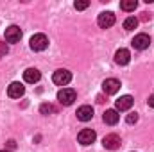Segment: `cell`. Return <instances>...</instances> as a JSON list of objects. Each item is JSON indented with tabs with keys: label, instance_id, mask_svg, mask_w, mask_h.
Wrapping results in <instances>:
<instances>
[{
	"label": "cell",
	"instance_id": "cell-9",
	"mask_svg": "<svg viewBox=\"0 0 154 152\" xmlns=\"http://www.w3.org/2000/svg\"><path fill=\"white\" fill-rule=\"evenodd\" d=\"M102 90L106 95H115L116 91L120 90V81L118 79H106L102 82Z\"/></svg>",
	"mask_w": 154,
	"mask_h": 152
},
{
	"label": "cell",
	"instance_id": "cell-14",
	"mask_svg": "<svg viewBox=\"0 0 154 152\" xmlns=\"http://www.w3.org/2000/svg\"><path fill=\"white\" fill-rule=\"evenodd\" d=\"M39 79H41V74H39V70H36V68H27L23 72V81L29 82V84H36Z\"/></svg>",
	"mask_w": 154,
	"mask_h": 152
},
{
	"label": "cell",
	"instance_id": "cell-5",
	"mask_svg": "<svg viewBox=\"0 0 154 152\" xmlns=\"http://www.w3.org/2000/svg\"><path fill=\"white\" fill-rule=\"evenodd\" d=\"M52 81H54V84H57V86H66V84L72 81V74H70L68 70H56L54 75H52Z\"/></svg>",
	"mask_w": 154,
	"mask_h": 152
},
{
	"label": "cell",
	"instance_id": "cell-11",
	"mask_svg": "<svg viewBox=\"0 0 154 152\" xmlns=\"http://www.w3.org/2000/svg\"><path fill=\"white\" fill-rule=\"evenodd\" d=\"M133 102H134V100H133V97H131V95H124V97H120V99L115 102L116 111H127V109H131Z\"/></svg>",
	"mask_w": 154,
	"mask_h": 152
},
{
	"label": "cell",
	"instance_id": "cell-7",
	"mask_svg": "<svg viewBox=\"0 0 154 152\" xmlns=\"http://www.w3.org/2000/svg\"><path fill=\"white\" fill-rule=\"evenodd\" d=\"M22 39V31L18 25H9L5 29V41L7 43H18Z\"/></svg>",
	"mask_w": 154,
	"mask_h": 152
},
{
	"label": "cell",
	"instance_id": "cell-25",
	"mask_svg": "<svg viewBox=\"0 0 154 152\" xmlns=\"http://www.w3.org/2000/svg\"><path fill=\"white\" fill-rule=\"evenodd\" d=\"M97 102H99V104H102V102H104V97H102V95H99V97H97Z\"/></svg>",
	"mask_w": 154,
	"mask_h": 152
},
{
	"label": "cell",
	"instance_id": "cell-20",
	"mask_svg": "<svg viewBox=\"0 0 154 152\" xmlns=\"http://www.w3.org/2000/svg\"><path fill=\"white\" fill-rule=\"evenodd\" d=\"M125 122L127 123H136L138 122V113H129L125 116Z\"/></svg>",
	"mask_w": 154,
	"mask_h": 152
},
{
	"label": "cell",
	"instance_id": "cell-21",
	"mask_svg": "<svg viewBox=\"0 0 154 152\" xmlns=\"http://www.w3.org/2000/svg\"><path fill=\"white\" fill-rule=\"evenodd\" d=\"M7 52H9V48H7V45H5V43H0V57H2V56H5Z\"/></svg>",
	"mask_w": 154,
	"mask_h": 152
},
{
	"label": "cell",
	"instance_id": "cell-23",
	"mask_svg": "<svg viewBox=\"0 0 154 152\" xmlns=\"http://www.w3.org/2000/svg\"><path fill=\"white\" fill-rule=\"evenodd\" d=\"M142 20H143V22L151 20V14H149V13H143V14H142Z\"/></svg>",
	"mask_w": 154,
	"mask_h": 152
},
{
	"label": "cell",
	"instance_id": "cell-6",
	"mask_svg": "<svg viewBox=\"0 0 154 152\" xmlns=\"http://www.w3.org/2000/svg\"><path fill=\"white\" fill-rule=\"evenodd\" d=\"M95 138H97V134H95L93 129H82V131L77 134V141H79L81 145H91V143L95 141Z\"/></svg>",
	"mask_w": 154,
	"mask_h": 152
},
{
	"label": "cell",
	"instance_id": "cell-16",
	"mask_svg": "<svg viewBox=\"0 0 154 152\" xmlns=\"http://www.w3.org/2000/svg\"><path fill=\"white\" fill-rule=\"evenodd\" d=\"M136 27H138V18H136V16L125 18V22H124V29H125V31H134Z\"/></svg>",
	"mask_w": 154,
	"mask_h": 152
},
{
	"label": "cell",
	"instance_id": "cell-4",
	"mask_svg": "<svg viewBox=\"0 0 154 152\" xmlns=\"http://www.w3.org/2000/svg\"><path fill=\"white\" fill-rule=\"evenodd\" d=\"M115 20H116L115 14H113L111 11H106V13H100V14H99L97 23H99L100 29H109V27L115 25Z\"/></svg>",
	"mask_w": 154,
	"mask_h": 152
},
{
	"label": "cell",
	"instance_id": "cell-10",
	"mask_svg": "<svg viewBox=\"0 0 154 152\" xmlns=\"http://www.w3.org/2000/svg\"><path fill=\"white\" fill-rule=\"evenodd\" d=\"M23 93H25V88H23V84H20V82H11L9 88H7V95H9L11 99H20Z\"/></svg>",
	"mask_w": 154,
	"mask_h": 152
},
{
	"label": "cell",
	"instance_id": "cell-22",
	"mask_svg": "<svg viewBox=\"0 0 154 152\" xmlns=\"http://www.w3.org/2000/svg\"><path fill=\"white\" fill-rule=\"evenodd\" d=\"M147 104H149V108H152V109H154V95H151V97H149Z\"/></svg>",
	"mask_w": 154,
	"mask_h": 152
},
{
	"label": "cell",
	"instance_id": "cell-18",
	"mask_svg": "<svg viewBox=\"0 0 154 152\" xmlns=\"http://www.w3.org/2000/svg\"><path fill=\"white\" fill-rule=\"evenodd\" d=\"M56 111V108L52 106V104H48V102H43L41 106H39V113L41 114H50Z\"/></svg>",
	"mask_w": 154,
	"mask_h": 152
},
{
	"label": "cell",
	"instance_id": "cell-3",
	"mask_svg": "<svg viewBox=\"0 0 154 152\" xmlns=\"http://www.w3.org/2000/svg\"><path fill=\"white\" fill-rule=\"evenodd\" d=\"M102 145H104V149H108V150H116V149H120L122 140H120V136H118V134L111 132V134H106V136H104Z\"/></svg>",
	"mask_w": 154,
	"mask_h": 152
},
{
	"label": "cell",
	"instance_id": "cell-15",
	"mask_svg": "<svg viewBox=\"0 0 154 152\" xmlns=\"http://www.w3.org/2000/svg\"><path fill=\"white\" fill-rule=\"evenodd\" d=\"M102 118H104V122H106L108 125H115V123H118V120H120V114H118L116 109H108Z\"/></svg>",
	"mask_w": 154,
	"mask_h": 152
},
{
	"label": "cell",
	"instance_id": "cell-8",
	"mask_svg": "<svg viewBox=\"0 0 154 152\" xmlns=\"http://www.w3.org/2000/svg\"><path fill=\"white\" fill-rule=\"evenodd\" d=\"M131 45L136 48V50H145V48H149V45H151V38H149V34H138V36H134V39L131 41Z\"/></svg>",
	"mask_w": 154,
	"mask_h": 152
},
{
	"label": "cell",
	"instance_id": "cell-1",
	"mask_svg": "<svg viewBox=\"0 0 154 152\" xmlns=\"http://www.w3.org/2000/svg\"><path fill=\"white\" fill-rule=\"evenodd\" d=\"M75 99H77V93H75V90H72V88H63L57 93V100L63 106H72Z\"/></svg>",
	"mask_w": 154,
	"mask_h": 152
},
{
	"label": "cell",
	"instance_id": "cell-24",
	"mask_svg": "<svg viewBox=\"0 0 154 152\" xmlns=\"http://www.w3.org/2000/svg\"><path fill=\"white\" fill-rule=\"evenodd\" d=\"M7 147H9V149H14V147H16L14 140H9V141H7Z\"/></svg>",
	"mask_w": 154,
	"mask_h": 152
},
{
	"label": "cell",
	"instance_id": "cell-13",
	"mask_svg": "<svg viewBox=\"0 0 154 152\" xmlns=\"http://www.w3.org/2000/svg\"><path fill=\"white\" fill-rule=\"evenodd\" d=\"M75 114L81 122H90V120L93 118V108H91V106H81V108L77 109Z\"/></svg>",
	"mask_w": 154,
	"mask_h": 152
},
{
	"label": "cell",
	"instance_id": "cell-12",
	"mask_svg": "<svg viewBox=\"0 0 154 152\" xmlns=\"http://www.w3.org/2000/svg\"><path fill=\"white\" fill-rule=\"evenodd\" d=\"M129 61H131V54H129V50H127V48H118L116 54H115V63L116 65L125 66Z\"/></svg>",
	"mask_w": 154,
	"mask_h": 152
},
{
	"label": "cell",
	"instance_id": "cell-26",
	"mask_svg": "<svg viewBox=\"0 0 154 152\" xmlns=\"http://www.w3.org/2000/svg\"><path fill=\"white\" fill-rule=\"evenodd\" d=\"M0 152H11V150H7V149H4V150H0Z\"/></svg>",
	"mask_w": 154,
	"mask_h": 152
},
{
	"label": "cell",
	"instance_id": "cell-19",
	"mask_svg": "<svg viewBox=\"0 0 154 152\" xmlns=\"http://www.w3.org/2000/svg\"><path fill=\"white\" fill-rule=\"evenodd\" d=\"M74 5H75L77 11H82V9H86V7L90 5V2H88V0H77Z\"/></svg>",
	"mask_w": 154,
	"mask_h": 152
},
{
	"label": "cell",
	"instance_id": "cell-17",
	"mask_svg": "<svg viewBox=\"0 0 154 152\" xmlns=\"http://www.w3.org/2000/svg\"><path fill=\"white\" fill-rule=\"evenodd\" d=\"M136 5H138L136 0H122L120 2V9H124V11H134Z\"/></svg>",
	"mask_w": 154,
	"mask_h": 152
},
{
	"label": "cell",
	"instance_id": "cell-2",
	"mask_svg": "<svg viewBox=\"0 0 154 152\" xmlns=\"http://www.w3.org/2000/svg\"><path fill=\"white\" fill-rule=\"evenodd\" d=\"M47 47H48V38L45 34H34L31 38V48L34 52H43Z\"/></svg>",
	"mask_w": 154,
	"mask_h": 152
}]
</instances>
